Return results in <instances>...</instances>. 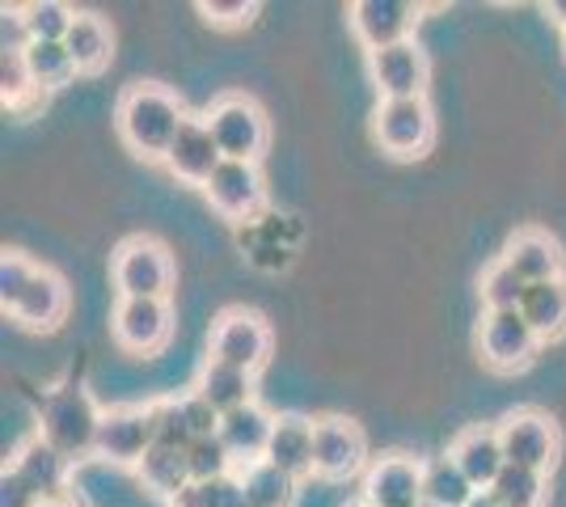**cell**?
<instances>
[{
  "label": "cell",
  "instance_id": "d4e9b609",
  "mask_svg": "<svg viewBox=\"0 0 566 507\" xmlns=\"http://www.w3.org/2000/svg\"><path fill=\"white\" fill-rule=\"evenodd\" d=\"M524 321L537 330L542 342L566 335V279H549V284H533L524 292V305H520Z\"/></svg>",
  "mask_w": 566,
  "mask_h": 507
},
{
  "label": "cell",
  "instance_id": "ffe728a7",
  "mask_svg": "<svg viewBox=\"0 0 566 507\" xmlns=\"http://www.w3.org/2000/svg\"><path fill=\"white\" fill-rule=\"evenodd\" d=\"M449 457L457 461V469H461L478 490H491L495 478L503 474V465H507L495 427H465V432L452 440Z\"/></svg>",
  "mask_w": 566,
  "mask_h": 507
},
{
  "label": "cell",
  "instance_id": "7bdbcfd3",
  "mask_svg": "<svg viewBox=\"0 0 566 507\" xmlns=\"http://www.w3.org/2000/svg\"><path fill=\"white\" fill-rule=\"evenodd\" d=\"M34 507H76V504H72V499H60V495H55V499H39Z\"/></svg>",
  "mask_w": 566,
  "mask_h": 507
},
{
  "label": "cell",
  "instance_id": "e0dca14e",
  "mask_svg": "<svg viewBox=\"0 0 566 507\" xmlns=\"http://www.w3.org/2000/svg\"><path fill=\"white\" fill-rule=\"evenodd\" d=\"M4 314L13 317V321H22L25 330H55L64 321V314H69V288H64V279L55 271L39 266L34 279L25 284V292Z\"/></svg>",
  "mask_w": 566,
  "mask_h": 507
},
{
  "label": "cell",
  "instance_id": "4dcf8cb0",
  "mask_svg": "<svg viewBox=\"0 0 566 507\" xmlns=\"http://www.w3.org/2000/svg\"><path fill=\"white\" fill-rule=\"evenodd\" d=\"M491 495L499 507H542L545 504V474L524 469V465H503V474L495 478Z\"/></svg>",
  "mask_w": 566,
  "mask_h": 507
},
{
  "label": "cell",
  "instance_id": "4316f807",
  "mask_svg": "<svg viewBox=\"0 0 566 507\" xmlns=\"http://www.w3.org/2000/svg\"><path fill=\"white\" fill-rule=\"evenodd\" d=\"M423 499L431 507H470L478 499V486L457 469L452 457H436L423 465Z\"/></svg>",
  "mask_w": 566,
  "mask_h": 507
},
{
  "label": "cell",
  "instance_id": "bcb514c9",
  "mask_svg": "<svg viewBox=\"0 0 566 507\" xmlns=\"http://www.w3.org/2000/svg\"><path fill=\"white\" fill-rule=\"evenodd\" d=\"M423 507H431V504H423Z\"/></svg>",
  "mask_w": 566,
  "mask_h": 507
},
{
  "label": "cell",
  "instance_id": "9a60e30c",
  "mask_svg": "<svg viewBox=\"0 0 566 507\" xmlns=\"http://www.w3.org/2000/svg\"><path fill=\"white\" fill-rule=\"evenodd\" d=\"M203 191L220 216L250 220L262 208V173L254 161H220Z\"/></svg>",
  "mask_w": 566,
  "mask_h": 507
},
{
  "label": "cell",
  "instance_id": "60d3db41",
  "mask_svg": "<svg viewBox=\"0 0 566 507\" xmlns=\"http://www.w3.org/2000/svg\"><path fill=\"white\" fill-rule=\"evenodd\" d=\"M545 13H549V22L566 30V0H549V4H545Z\"/></svg>",
  "mask_w": 566,
  "mask_h": 507
},
{
  "label": "cell",
  "instance_id": "30bf717a",
  "mask_svg": "<svg viewBox=\"0 0 566 507\" xmlns=\"http://www.w3.org/2000/svg\"><path fill=\"white\" fill-rule=\"evenodd\" d=\"M271 356V330L259 314L229 309L212 326V360L241 368V372H259Z\"/></svg>",
  "mask_w": 566,
  "mask_h": 507
},
{
  "label": "cell",
  "instance_id": "52a82bcc",
  "mask_svg": "<svg viewBox=\"0 0 566 507\" xmlns=\"http://www.w3.org/2000/svg\"><path fill=\"white\" fill-rule=\"evenodd\" d=\"M153 444H157L153 406H115V411H102V427H97V448H94L97 461L136 469Z\"/></svg>",
  "mask_w": 566,
  "mask_h": 507
},
{
  "label": "cell",
  "instance_id": "4fadbf2b",
  "mask_svg": "<svg viewBox=\"0 0 566 507\" xmlns=\"http://www.w3.org/2000/svg\"><path fill=\"white\" fill-rule=\"evenodd\" d=\"M174 335V309L169 300H118L115 309V338L132 356L161 351Z\"/></svg>",
  "mask_w": 566,
  "mask_h": 507
},
{
  "label": "cell",
  "instance_id": "ee69618b",
  "mask_svg": "<svg viewBox=\"0 0 566 507\" xmlns=\"http://www.w3.org/2000/svg\"><path fill=\"white\" fill-rule=\"evenodd\" d=\"M355 507H373V504H364V499H359V504H355Z\"/></svg>",
  "mask_w": 566,
  "mask_h": 507
},
{
  "label": "cell",
  "instance_id": "ab89813d",
  "mask_svg": "<svg viewBox=\"0 0 566 507\" xmlns=\"http://www.w3.org/2000/svg\"><path fill=\"white\" fill-rule=\"evenodd\" d=\"M0 39H4V51H25L34 39H30V30H25V18L22 9H9L4 4V22H0Z\"/></svg>",
  "mask_w": 566,
  "mask_h": 507
},
{
  "label": "cell",
  "instance_id": "7a4b0ae2",
  "mask_svg": "<svg viewBox=\"0 0 566 507\" xmlns=\"http://www.w3.org/2000/svg\"><path fill=\"white\" fill-rule=\"evenodd\" d=\"M97 427H102V411L85 389H55L43 406V440L64 461H81L97 448Z\"/></svg>",
  "mask_w": 566,
  "mask_h": 507
},
{
  "label": "cell",
  "instance_id": "2e32d148",
  "mask_svg": "<svg viewBox=\"0 0 566 507\" xmlns=\"http://www.w3.org/2000/svg\"><path fill=\"white\" fill-rule=\"evenodd\" d=\"M220 161H224V152H220V145H216L208 119L182 123L178 140H174L169 152H166L169 173H174V178H182V182H195V187H208V178L220 169Z\"/></svg>",
  "mask_w": 566,
  "mask_h": 507
},
{
  "label": "cell",
  "instance_id": "9c48e42d",
  "mask_svg": "<svg viewBox=\"0 0 566 507\" xmlns=\"http://www.w3.org/2000/svg\"><path fill=\"white\" fill-rule=\"evenodd\" d=\"M537 347H542V338H537V330L524 321L520 309L482 317L478 351H482V360L491 363L495 372H520V368H528L533 356H537Z\"/></svg>",
  "mask_w": 566,
  "mask_h": 507
},
{
  "label": "cell",
  "instance_id": "5b68a950",
  "mask_svg": "<svg viewBox=\"0 0 566 507\" xmlns=\"http://www.w3.org/2000/svg\"><path fill=\"white\" fill-rule=\"evenodd\" d=\"M203 119L212 127L224 161H259V152L266 148V119H262V110L250 97L241 94L216 97Z\"/></svg>",
  "mask_w": 566,
  "mask_h": 507
},
{
  "label": "cell",
  "instance_id": "44dd1931",
  "mask_svg": "<svg viewBox=\"0 0 566 507\" xmlns=\"http://www.w3.org/2000/svg\"><path fill=\"white\" fill-rule=\"evenodd\" d=\"M271 432H275V419L262 411L259 402H250V406L220 419V440L229 444L233 461H241V465H254V461L266 457Z\"/></svg>",
  "mask_w": 566,
  "mask_h": 507
},
{
  "label": "cell",
  "instance_id": "ba28073f",
  "mask_svg": "<svg viewBox=\"0 0 566 507\" xmlns=\"http://www.w3.org/2000/svg\"><path fill=\"white\" fill-rule=\"evenodd\" d=\"M368 461V440L359 432V423L343 414H326L313 427V474L326 483H343L364 469Z\"/></svg>",
  "mask_w": 566,
  "mask_h": 507
},
{
  "label": "cell",
  "instance_id": "7402d4cb",
  "mask_svg": "<svg viewBox=\"0 0 566 507\" xmlns=\"http://www.w3.org/2000/svg\"><path fill=\"white\" fill-rule=\"evenodd\" d=\"M195 393L220 414H233L241 406L254 402V372H241V368H229L220 360H208L199 381H195Z\"/></svg>",
  "mask_w": 566,
  "mask_h": 507
},
{
  "label": "cell",
  "instance_id": "ac0fdd59",
  "mask_svg": "<svg viewBox=\"0 0 566 507\" xmlns=\"http://www.w3.org/2000/svg\"><path fill=\"white\" fill-rule=\"evenodd\" d=\"M503 263L516 271L520 279L533 288V284H549V279H563V245L554 242L542 229H520L516 237L503 250Z\"/></svg>",
  "mask_w": 566,
  "mask_h": 507
},
{
  "label": "cell",
  "instance_id": "5bb4252c",
  "mask_svg": "<svg viewBox=\"0 0 566 507\" xmlns=\"http://www.w3.org/2000/svg\"><path fill=\"white\" fill-rule=\"evenodd\" d=\"M415 22H419V4H410V0H359V4H352V30L368 51L406 43Z\"/></svg>",
  "mask_w": 566,
  "mask_h": 507
},
{
  "label": "cell",
  "instance_id": "7c38bea8",
  "mask_svg": "<svg viewBox=\"0 0 566 507\" xmlns=\"http://www.w3.org/2000/svg\"><path fill=\"white\" fill-rule=\"evenodd\" d=\"M364 504L373 507H423V465L406 453H389L364 474Z\"/></svg>",
  "mask_w": 566,
  "mask_h": 507
},
{
  "label": "cell",
  "instance_id": "f35d334b",
  "mask_svg": "<svg viewBox=\"0 0 566 507\" xmlns=\"http://www.w3.org/2000/svg\"><path fill=\"white\" fill-rule=\"evenodd\" d=\"M178 406H182V419H187V427L195 440H203V435H220V419L224 414L212 411L199 393H187V398H178Z\"/></svg>",
  "mask_w": 566,
  "mask_h": 507
},
{
  "label": "cell",
  "instance_id": "74e56055",
  "mask_svg": "<svg viewBox=\"0 0 566 507\" xmlns=\"http://www.w3.org/2000/svg\"><path fill=\"white\" fill-rule=\"evenodd\" d=\"M199 13L212 25H245L254 22L259 4L254 0H199Z\"/></svg>",
  "mask_w": 566,
  "mask_h": 507
},
{
  "label": "cell",
  "instance_id": "b9f144b4",
  "mask_svg": "<svg viewBox=\"0 0 566 507\" xmlns=\"http://www.w3.org/2000/svg\"><path fill=\"white\" fill-rule=\"evenodd\" d=\"M470 507H499V499L491 495V490H478V499H473Z\"/></svg>",
  "mask_w": 566,
  "mask_h": 507
},
{
  "label": "cell",
  "instance_id": "83f0119b",
  "mask_svg": "<svg viewBox=\"0 0 566 507\" xmlns=\"http://www.w3.org/2000/svg\"><path fill=\"white\" fill-rule=\"evenodd\" d=\"M237 478H241V490H245L250 507H292V499H296V478H287L283 469L266 465V461L245 465Z\"/></svg>",
  "mask_w": 566,
  "mask_h": 507
},
{
  "label": "cell",
  "instance_id": "d6986e66",
  "mask_svg": "<svg viewBox=\"0 0 566 507\" xmlns=\"http://www.w3.org/2000/svg\"><path fill=\"white\" fill-rule=\"evenodd\" d=\"M313 419L305 414H280L275 419V432H271V444H266V465L283 469L287 478H308L313 474Z\"/></svg>",
  "mask_w": 566,
  "mask_h": 507
},
{
  "label": "cell",
  "instance_id": "8992f818",
  "mask_svg": "<svg viewBox=\"0 0 566 507\" xmlns=\"http://www.w3.org/2000/svg\"><path fill=\"white\" fill-rule=\"evenodd\" d=\"M495 432L507 465H524V469H537V474L554 469V461H558V427H554L549 414L512 411L499 419Z\"/></svg>",
  "mask_w": 566,
  "mask_h": 507
},
{
  "label": "cell",
  "instance_id": "cb8c5ba5",
  "mask_svg": "<svg viewBox=\"0 0 566 507\" xmlns=\"http://www.w3.org/2000/svg\"><path fill=\"white\" fill-rule=\"evenodd\" d=\"M136 474H140V483L148 486V495H161V499H178L182 490H190V465H187V453H178V448H166V444H153L144 461L136 465Z\"/></svg>",
  "mask_w": 566,
  "mask_h": 507
},
{
  "label": "cell",
  "instance_id": "f6af8a7d",
  "mask_svg": "<svg viewBox=\"0 0 566 507\" xmlns=\"http://www.w3.org/2000/svg\"><path fill=\"white\" fill-rule=\"evenodd\" d=\"M563 47H566V30H563Z\"/></svg>",
  "mask_w": 566,
  "mask_h": 507
},
{
  "label": "cell",
  "instance_id": "8d00e7d4",
  "mask_svg": "<svg viewBox=\"0 0 566 507\" xmlns=\"http://www.w3.org/2000/svg\"><path fill=\"white\" fill-rule=\"evenodd\" d=\"M34 271H39V266L30 263V258H22V254H4V263H0V305H4V309L22 296L25 284L34 279Z\"/></svg>",
  "mask_w": 566,
  "mask_h": 507
},
{
  "label": "cell",
  "instance_id": "d590c367",
  "mask_svg": "<svg viewBox=\"0 0 566 507\" xmlns=\"http://www.w3.org/2000/svg\"><path fill=\"white\" fill-rule=\"evenodd\" d=\"M153 427H157V444H166V448L187 453L190 444H195V435H190L178 402H157V406H153Z\"/></svg>",
  "mask_w": 566,
  "mask_h": 507
},
{
  "label": "cell",
  "instance_id": "d6a6232c",
  "mask_svg": "<svg viewBox=\"0 0 566 507\" xmlns=\"http://www.w3.org/2000/svg\"><path fill=\"white\" fill-rule=\"evenodd\" d=\"M39 94L43 89L34 85V76L25 68V51H0V97H4V110H25Z\"/></svg>",
  "mask_w": 566,
  "mask_h": 507
},
{
  "label": "cell",
  "instance_id": "f1b7e54d",
  "mask_svg": "<svg viewBox=\"0 0 566 507\" xmlns=\"http://www.w3.org/2000/svg\"><path fill=\"white\" fill-rule=\"evenodd\" d=\"M22 18L34 43H64L81 13L64 0H30V4H22Z\"/></svg>",
  "mask_w": 566,
  "mask_h": 507
},
{
  "label": "cell",
  "instance_id": "8fae6325",
  "mask_svg": "<svg viewBox=\"0 0 566 507\" xmlns=\"http://www.w3.org/2000/svg\"><path fill=\"white\" fill-rule=\"evenodd\" d=\"M368 73L373 85L380 89V102H401V97H423L427 94V51L406 39L398 47L368 51Z\"/></svg>",
  "mask_w": 566,
  "mask_h": 507
},
{
  "label": "cell",
  "instance_id": "1f68e13d",
  "mask_svg": "<svg viewBox=\"0 0 566 507\" xmlns=\"http://www.w3.org/2000/svg\"><path fill=\"white\" fill-rule=\"evenodd\" d=\"M187 465H190V483L203 486V483H216V478H229L237 461L220 435H203V440H195L187 448Z\"/></svg>",
  "mask_w": 566,
  "mask_h": 507
},
{
  "label": "cell",
  "instance_id": "277c9868",
  "mask_svg": "<svg viewBox=\"0 0 566 507\" xmlns=\"http://www.w3.org/2000/svg\"><path fill=\"white\" fill-rule=\"evenodd\" d=\"M373 136L377 145L398 157V161H410V157H423L431 148V136H436V115L427 106V97H401V102H380L377 115H373Z\"/></svg>",
  "mask_w": 566,
  "mask_h": 507
},
{
  "label": "cell",
  "instance_id": "6da1fadb",
  "mask_svg": "<svg viewBox=\"0 0 566 507\" xmlns=\"http://www.w3.org/2000/svg\"><path fill=\"white\" fill-rule=\"evenodd\" d=\"M187 119L190 115L182 110L178 94H169L166 85H132L118 97V136L136 157L166 161L169 145L178 140Z\"/></svg>",
  "mask_w": 566,
  "mask_h": 507
},
{
  "label": "cell",
  "instance_id": "3957f363",
  "mask_svg": "<svg viewBox=\"0 0 566 507\" xmlns=\"http://www.w3.org/2000/svg\"><path fill=\"white\" fill-rule=\"evenodd\" d=\"M115 288L123 300H166L174 288V258L153 237H132L115 254Z\"/></svg>",
  "mask_w": 566,
  "mask_h": 507
},
{
  "label": "cell",
  "instance_id": "f546056e",
  "mask_svg": "<svg viewBox=\"0 0 566 507\" xmlns=\"http://www.w3.org/2000/svg\"><path fill=\"white\" fill-rule=\"evenodd\" d=\"M25 68L34 76V85L48 94V89H64L72 76H76V64L64 43H30L25 47Z\"/></svg>",
  "mask_w": 566,
  "mask_h": 507
},
{
  "label": "cell",
  "instance_id": "603a6c76",
  "mask_svg": "<svg viewBox=\"0 0 566 507\" xmlns=\"http://www.w3.org/2000/svg\"><path fill=\"white\" fill-rule=\"evenodd\" d=\"M64 47H69L72 64H76V76H94L111 64V55H115V39H111V25L102 22V18L81 13L76 25L69 30V39H64Z\"/></svg>",
  "mask_w": 566,
  "mask_h": 507
},
{
  "label": "cell",
  "instance_id": "836d02e7",
  "mask_svg": "<svg viewBox=\"0 0 566 507\" xmlns=\"http://www.w3.org/2000/svg\"><path fill=\"white\" fill-rule=\"evenodd\" d=\"M524 292L528 284L520 279L512 266L503 263H491L486 266V275H482V300H486V314H507V309H520L524 305Z\"/></svg>",
  "mask_w": 566,
  "mask_h": 507
},
{
  "label": "cell",
  "instance_id": "484cf974",
  "mask_svg": "<svg viewBox=\"0 0 566 507\" xmlns=\"http://www.w3.org/2000/svg\"><path fill=\"white\" fill-rule=\"evenodd\" d=\"M13 478L34 495V499H55V486L64 483V457L51 448L48 440H34L25 444L18 465H13Z\"/></svg>",
  "mask_w": 566,
  "mask_h": 507
},
{
  "label": "cell",
  "instance_id": "e575fe53",
  "mask_svg": "<svg viewBox=\"0 0 566 507\" xmlns=\"http://www.w3.org/2000/svg\"><path fill=\"white\" fill-rule=\"evenodd\" d=\"M169 507H250V504H245L241 478L229 474V478H216V483L190 486V490H182Z\"/></svg>",
  "mask_w": 566,
  "mask_h": 507
}]
</instances>
